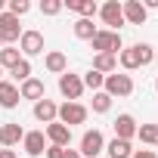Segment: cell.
Listing matches in <instances>:
<instances>
[{
  "label": "cell",
  "instance_id": "1",
  "mask_svg": "<svg viewBox=\"0 0 158 158\" xmlns=\"http://www.w3.org/2000/svg\"><path fill=\"white\" fill-rule=\"evenodd\" d=\"M155 59V50L149 44H133V47H124L118 53V62L124 71H136V68H146L149 62Z\"/></svg>",
  "mask_w": 158,
  "mask_h": 158
},
{
  "label": "cell",
  "instance_id": "2",
  "mask_svg": "<svg viewBox=\"0 0 158 158\" xmlns=\"http://www.w3.org/2000/svg\"><path fill=\"white\" fill-rule=\"evenodd\" d=\"M90 47H93V53H109V56H118V53L124 50V40H121V34H118V31H106V28H99V31L93 34Z\"/></svg>",
  "mask_w": 158,
  "mask_h": 158
},
{
  "label": "cell",
  "instance_id": "3",
  "mask_svg": "<svg viewBox=\"0 0 158 158\" xmlns=\"http://www.w3.org/2000/svg\"><path fill=\"white\" fill-rule=\"evenodd\" d=\"M87 115H90V109H87V106H81V102H62V106H59L56 121H59V124H65V127H74V124H84V121H87Z\"/></svg>",
  "mask_w": 158,
  "mask_h": 158
},
{
  "label": "cell",
  "instance_id": "4",
  "mask_svg": "<svg viewBox=\"0 0 158 158\" xmlns=\"http://www.w3.org/2000/svg\"><path fill=\"white\" fill-rule=\"evenodd\" d=\"M77 152H81V158H96L99 152H106V136H102V130H96V127H93V130H84Z\"/></svg>",
  "mask_w": 158,
  "mask_h": 158
},
{
  "label": "cell",
  "instance_id": "5",
  "mask_svg": "<svg viewBox=\"0 0 158 158\" xmlns=\"http://www.w3.org/2000/svg\"><path fill=\"white\" fill-rule=\"evenodd\" d=\"M102 90H106L112 99H115V96H130V93H133V77H130V74H118V71H112V74H106Z\"/></svg>",
  "mask_w": 158,
  "mask_h": 158
},
{
  "label": "cell",
  "instance_id": "6",
  "mask_svg": "<svg viewBox=\"0 0 158 158\" xmlns=\"http://www.w3.org/2000/svg\"><path fill=\"white\" fill-rule=\"evenodd\" d=\"M99 19H102L106 31H121V25H124V13H121V3H118V0H106V3L99 6Z\"/></svg>",
  "mask_w": 158,
  "mask_h": 158
},
{
  "label": "cell",
  "instance_id": "7",
  "mask_svg": "<svg viewBox=\"0 0 158 158\" xmlns=\"http://www.w3.org/2000/svg\"><path fill=\"white\" fill-rule=\"evenodd\" d=\"M19 53H22V59L40 56V53H44V34H40V31H34V28L22 31V37H19Z\"/></svg>",
  "mask_w": 158,
  "mask_h": 158
},
{
  "label": "cell",
  "instance_id": "8",
  "mask_svg": "<svg viewBox=\"0 0 158 158\" xmlns=\"http://www.w3.org/2000/svg\"><path fill=\"white\" fill-rule=\"evenodd\" d=\"M22 37V25L16 16L10 13H0V40H3V47H16Z\"/></svg>",
  "mask_w": 158,
  "mask_h": 158
},
{
  "label": "cell",
  "instance_id": "9",
  "mask_svg": "<svg viewBox=\"0 0 158 158\" xmlns=\"http://www.w3.org/2000/svg\"><path fill=\"white\" fill-rule=\"evenodd\" d=\"M59 93H62L68 102H77V99H81V93H84V81H81V74H71V71L59 74Z\"/></svg>",
  "mask_w": 158,
  "mask_h": 158
},
{
  "label": "cell",
  "instance_id": "10",
  "mask_svg": "<svg viewBox=\"0 0 158 158\" xmlns=\"http://www.w3.org/2000/svg\"><path fill=\"white\" fill-rule=\"evenodd\" d=\"M47 136H44V130H25V136H22V149H25V155H31V158H40L44 152H47Z\"/></svg>",
  "mask_w": 158,
  "mask_h": 158
},
{
  "label": "cell",
  "instance_id": "11",
  "mask_svg": "<svg viewBox=\"0 0 158 158\" xmlns=\"http://www.w3.org/2000/svg\"><path fill=\"white\" fill-rule=\"evenodd\" d=\"M121 13H124V25H146V16H149L143 0H124Z\"/></svg>",
  "mask_w": 158,
  "mask_h": 158
},
{
  "label": "cell",
  "instance_id": "12",
  "mask_svg": "<svg viewBox=\"0 0 158 158\" xmlns=\"http://www.w3.org/2000/svg\"><path fill=\"white\" fill-rule=\"evenodd\" d=\"M44 136H47V143H50V146H62V149H68V143H71V127H65V124L53 121V124H47V127H44Z\"/></svg>",
  "mask_w": 158,
  "mask_h": 158
},
{
  "label": "cell",
  "instance_id": "13",
  "mask_svg": "<svg viewBox=\"0 0 158 158\" xmlns=\"http://www.w3.org/2000/svg\"><path fill=\"white\" fill-rule=\"evenodd\" d=\"M112 127H115V139H127V143H130V139L136 136V127H139V124H136V118H133V115H127V112H124V115H118V118H115V124H112Z\"/></svg>",
  "mask_w": 158,
  "mask_h": 158
},
{
  "label": "cell",
  "instance_id": "14",
  "mask_svg": "<svg viewBox=\"0 0 158 158\" xmlns=\"http://www.w3.org/2000/svg\"><path fill=\"white\" fill-rule=\"evenodd\" d=\"M22 136H25L22 124H16V121L3 124V127H0V149H13V146H19V143H22Z\"/></svg>",
  "mask_w": 158,
  "mask_h": 158
},
{
  "label": "cell",
  "instance_id": "15",
  "mask_svg": "<svg viewBox=\"0 0 158 158\" xmlns=\"http://www.w3.org/2000/svg\"><path fill=\"white\" fill-rule=\"evenodd\" d=\"M19 96H22V99L37 102V99H44V96H47V87H44L40 77H28V81H22V84H19Z\"/></svg>",
  "mask_w": 158,
  "mask_h": 158
},
{
  "label": "cell",
  "instance_id": "16",
  "mask_svg": "<svg viewBox=\"0 0 158 158\" xmlns=\"http://www.w3.org/2000/svg\"><path fill=\"white\" fill-rule=\"evenodd\" d=\"M56 115H59V106H56L53 99H47V96H44V99H37V102H34V118H37L40 124H53V121H56Z\"/></svg>",
  "mask_w": 158,
  "mask_h": 158
},
{
  "label": "cell",
  "instance_id": "17",
  "mask_svg": "<svg viewBox=\"0 0 158 158\" xmlns=\"http://www.w3.org/2000/svg\"><path fill=\"white\" fill-rule=\"evenodd\" d=\"M19 84L13 81H0V109H16L19 106Z\"/></svg>",
  "mask_w": 158,
  "mask_h": 158
},
{
  "label": "cell",
  "instance_id": "18",
  "mask_svg": "<svg viewBox=\"0 0 158 158\" xmlns=\"http://www.w3.org/2000/svg\"><path fill=\"white\" fill-rule=\"evenodd\" d=\"M44 65H47L50 74H65V71H68V56L59 53V50H50V53L44 56Z\"/></svg>",
  "mask_w": 158,
  "mask_h": 158
},
{
  "label": "cell",
  "instance_id": "19",
  "mask_svg": "<svg viewBox=\"0 0 158 158\" xmlns=\"http://www.w3.org/2000/svg\"><path fill=\"white\" fill-rule=\"evenodd\" d=\"M62 6H68L71 13H77L81 19H93V16L99 13V6H96V0H65Z\"/></svg>",
  "mask_w": 158,
  "mask_h": 158
},
{
  "label": "cell",
  "instance_id": "20",
  "mask_svg": "<svg viewBox=\"0 0 158 158\" xmlns=\"http://www.w3.org/2000/svg\"><path fill=\"white\" fill-rule=\"evenodd\" d=\"M90 68H93V71H99V74H112V71H118V56H109V53H96Z\"/></svg>",
  "mask_w": 158,
  "mask_h": 158
},
{
  "label": "cell",
  "instance_id": "21",
  "mask_svg": "<svg viewBox=\"0 0 158 158\" xmlns=\"http://www.w3.org/2000/svg\"><path fill=\"white\" fill-rule=\"evenodd\" d=\"M71 31H74L77 40H93V34H96L99 28L93 25V19H77V22L71 25Z\"/></svg>",
  "mask_w": 158,
  "mask_h": 158
},
{
  "label": "cell",
  "instance_id": "22",
  "mask_svg": "<svg viewBox=\"0 0 158 158\" xmlns=\"http://www.w3.org/2000/svg\"><path fill=\"white\" fill-rule=\"evenodd\" d=\"M106 152H109V158H130L133 146L127 139H112V143H106Z\"/></svg>",
  "mask_w": 158,
  "mask_h": 158
},
{
  "label": "cell",
  "instance_id": "23",
  "mask_svg": "<svg viewBox=\"0 0 158 158\" xmlns=\"http://www.w3.org/2000/svg\"><path fill=\"white\" fill-rule=\"evenodd\" d=\"M19 59H22L19 47H3V50H0V68H3V71H13L19 65Z\"/></svg>",
  "mask_w": 158,
  "mask_h": 158
},
{
  "label": "cell",
  "instance_id": "24",
  "mask_svg": "<svg viewBox=\"0 0 158 158\" xmlns=\"http://www.w3.org/2000/svg\"><path fill=\"white\" fill-rule=\"evenodd\" d=\"M136 139L146 146H158V124H139L136 127Z\"/></svg>",
  "mask_w": 158,
  "mask_h": 158
},
{
  "label": "cell",
  "instance_id": "25",
  "mask_svg": "<svg viewBox=\"0 0 158 158\" xmlns=\"http://www.w3.org/2000/svg\"><path fill=\"white\" fill-rule=\"evenodd\" d=\"M81 81H84V90H93V93H99L102 90V84H106V74H99V71H84L81 74Z\"/></svg>",
  "mask_w": 158,
  "mask_h": 158
},
{
  "label": "cell",
  "instance_id": "26",
  "mask_svg": "<svg viewBox=\"0 0 158 158\" xmlns=\"http://www.w3.org/2000/svg\"><path fill=\"white\" fill-rule=\"evenodd\" d=\"M31 71H34V68H31V59H19V65H16V68H13L10 74H13V77H16V81L22 84V81H28V77H34Z\"/></svg>",
  "mask_w": 158,
  "mask_h": 158
},
{
  "label": "cell",
  "instance_id": "27",
  "mask_svg": "<svg viewBox=\"0 0 158 158\" xmlns=\"http://www.w3.org/2000/svg\"><path fill=\"white\" fill-rule=\"evenodd\" d=\"M109 109H112V96H109L106 90L93 93V112H96V115H106Z\"/></svg>",
  "mask_w": 158,
  "mask_h": 158
},
{
  "label": "cell",
  "instance_id": "28",
  "mask_svg": "<svg viewBox=\"0 0 158 158\" xmlns=\"http://www.w3.org/2000/svg\"><path fill=\"white\" fill-rule=\"evenodd\" d=\"M28 10H31L28 0H10V3H6V13H10V16H16V19H22Z\"/></svg>",
  "mask_w": 158,
  "mask_h": 158
},
{
  "label": "cell",
  "instance_id": "29",
  "mask_svg": "<svg viewBox=\"0 0 158 158\" xmlns=\"http://www.w3.org/2000/svg\"><path fill=\"white\" fill-rule=\"evenodd\" d=\"M40 13H44V16H59V13H62V0H44V3H40Z\"/></svg>",
  "mask_w": 158,
  "mask_h": 158
},
{
  "label": "cell",
  "instance_id": "30",
  "mask_svg": "<svg viewBox=\"0 0 158 158\" xmlns=\"http://www.w3.org/2000/svg\"><path fill=\"white\" fill-rule=\"evenodd\" d=\"M44 155H47V158H62V155H65V149H62V146H47V152H44Z\"/></svg>",
  "mask_w": 158,
  "mask_h": 158
},
{
  "label": "cell",
  "instance_id": "31",
  "mask_svg": "<svg viewBox=\"0 0 158 158\" xmlns=\"http://www.w3.org/2000/svg\"><path fill=\"white\" fill-rule=\"evenodd\" d=\"M130 158H158V155H155V149H133Z\"/></svg>",
  "mask_w": 158,
  "mask_h": 158
},
{
  "label": "cell",
  "instance_id": "32",
  "mask_svg": "<svg viewBox=\"0 0 158 158\" xmlns=\"http://www.w3.org/2000/svg\"><path fill=\"white\" fill-rule=\"evenodd\" d=\"M62 158H81V152H77V149H65V155Z\"/></svg>",
  "mask_w": 158,
  "mask_h": 158
},
{
  "label": "cell",
  "instance_id": "33",
  "mask_svg": "<svg viewBox=\"0 0 158 158\" xmlns=\"http://www.w3.org/2000/svg\"><path fill=\"white\" fill-rule=\"evenodd\" d=\"M0 158H19V155H16L13 149H3V155H0Z\"/></svg>",
  "mask_w": 158,
  "mask_h": 158
},
{
  "label": "cell",
  "instance_id": "34",
  "mask_svg": "<svg viewBox=\"0 0 158 158\" xmlns=\"http://www.w3.org/2000/svg\"><path fill=\"white\" fill-rule=\"evenodd\" d=\"M0 13H6V0H0Z\"/></svg>",
  "mask_w": 158,
  "mask_h": 158
},
{
  "label": "cell",
  "instance_id": "35",
  "mask_svg": "<svg viewBox=\"0 0 158 158\" xmlns=\"http://www.w3.org/2000/svg\"><path fill=\"white\" fill-rule=\"evenodd\" d=\"M0 81H3V68H0Z\"/></svg>",
  "mask_w": 158,
  "mask_h": 158
},
{
  "label": "cell",
  "instance_id": "36",
  "mask_svg": "<svg viewBox=\"0 0 158 158\" xmlns=\"http://www.w3.org/2000/svg\"><path fill=\"white\" fill-rule=\"evenodd\" d=\"M155 93H158V81H155Z\"/></svg>",
  "mask_w": 158,
  "mask_h": 158
},
{
  "label": "cell",
  "instance_id": "37",
  "mask_svg": "<svg viewBox=\"0 0 158 158\" xmlns=\"http://www.w3.org/2000/svg\"><path fill=\"white\" fill-rule=\"evenodd\" d=\"M0 50H3V40H0Z\"/></svg>",
  "mask_w": 158,
  "mask_h": 158
},
{
  "label": "cell",
  "instance_id": "38",
  "mask_svg": "<svg viewBox=\"0 0 158 158\" xmlns=\"http://www.w3.org/2000/svg\"><path fill=\"white\" fill-rule=\"evenodd\" d=\"M0 155H3V149H0Z\"/></svg>",
  "mask_w": 158,
  "mask_h": 158
}]
</instances>
